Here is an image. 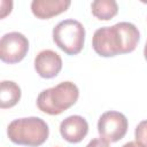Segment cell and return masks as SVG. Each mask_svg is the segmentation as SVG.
<instances>
[{"instance_id": "obj_1", "label": "cell", "mask_w": 147, "mask_h": 147, "mask_svg": "<svg viewBox=\"0 0 147 147\" xmlns=\"http://www.w3.org/2000/svg\"><path fill=\"white\" fill-rule=\"evenodd\" d=\"M140 39L138 28L130 22H119L113 26L98 29L92 39L94 52L102 57L131 53Z\"/></svg>"}, {"instance_id": "obj_2", "label": "cell", "mask_w": 147, "mask_h": 147, "mask_svg": "<svg viewBox=\"0 0 147 147\" xmlns=\"http://www.w3.org/2000/svg\"><path fill=\"white\" fill-rule=\"evenodd\" d=\"M7 134L9 140L16 145L38 147L47 140L49 129L44 119L31 116L10 122L7 127Z\"/></svg>"}, {"instance_id": "obj_3", "label": "cell", "mask_w": 147, "mask_h": 147, "mask_svg": "<svg viewBox=\"0 0 147 147\" xmlns=\"http://www.w3.org/2000/svg\"><path fill=\"white\" fill-rule=\"evenodd\" d=\"M79 90L72 82H62L54 87L44 90L37 98L39 110L48 115H60L76 103Z\"/></svg>"}, {"instance_id": "obj_4", "label": "cell", "mask_w": 147, "mask_h": 147, "mask_svg": "<svg viewBox=\"0 0 147 147\" xmlns=\"http://www.w3.org/2000/svg\"><path fill=\"white\" fill-rule=\"evenodd\" d=\"M53 41L65 54L76 55L84 47L85 28L74 18L61 21L53 29Z\"/></svg>"}, {"instance_id": "obj_5", "label": "cell", "mask_w": 147, "mask_h": 147, "mask_svg": "<svg viewBox=\"0 0 147 147\" xmlns=\"http://www.w3.org/2000/svg\"><path fill=\"white\" fill-rule=\"evenodd\" d=\"M127 118L119 111L109 110L103 113L98 122L100 138L107 142H116L124 138L127 131Z\"/></svg>"}, {"instance_id": "obj_6", "label": "cell", "mask_w": 147, "mask_h": 147, "mask_svg": "<svg viewBox=\"0 0 147 147\" xmlns=\"http://www.w3.org/2000/svg\"><path fill=\"white\" fill-rule=\"evenodd\" d=\"M29 51L28 38L20 32H9L1 37L0 59L5 63H17L22 61Z\"/></svg>"}, {"instance_id": "obj_7", "label": "cell", "mask_w": 147, "mask_h": 147, "mask_svg": "<svg viewBox=\"0 0 147 147\" xmlns=\"http://www.w3.org/2000/svg\"><path fill=\"white\" fill-rule=\"evenodd\" d=\"M34 69L40 77L53 78L57 76L62 69V59L56 52L44 49L39 52L34 59Z\"/></svg>"}, {"instance_id": "obj_8", "label": "cell", "mask_w": 147, "mask_h": 147, "mask_svg": "<svg viewBox=\"0 0 147 147\" xmlns=\"http://www.w3.org/2000/svg\"><path fill=\"white\" fill-rule=\"evenodd\" d=\"M88 132L86 119L79 115H72L63 119L60 124V133L64 140L71 144L80 142Z\"/></svg>"}, {"instance_id": "obj_9", "label": "cell", "mask_w": 147, "mask_h": 147, "mask_svg": "<svg viewBox=\"0 0 147 147\" xmlns=\"http://www.w3.org/2000/svg\"><path fill=\"white\" fill-rule=\"evenodd\" d=\"M70 5V0H33L31 2V10L37 18L48 20L64 13Z\"/></svg>"}, {"instance_id": "obj_10", "label": "cell", "mask_w": 147, "mask_h": 147, "mask_svg": "<svg viewBox=\"0 0 147 147\" xmlns=\"http://www.w3.org/2000/svg\"><path fill=\"white\" fill-rule=\"evenodd\" d=\"M21 99L20 86L11 80H2L0 85V107L2 109L14 107Z\"/></svg>"}, {"instance_id": "obj_11", "label": "cell", "mask_w": 147, "mask_h": 147, "mask_svg": "<svg viewBox=\"0 0 147 147\" xmlns=\"http://www.w3.org/2000/svg\"><path fill=\"white\" fill-rule=\"evenodd\" d=\"M91 9L98 20L108 21L118 13V5L114 0H95L92 2Z\"/></svg>"}, {"instance_id": "obj_12", "label": "cell", "mask_w": 147, "mask_h": 147, "mask_svg": "<svg viewBox=\"0 0 147 147\" xmlns=\"http://www.w3.org/2000/svg\"><path fill=\"white\" fill-rule=\"evenodd\" d=\"M134 137H136V141L142 146V147H147V119L141 121L134 131Z\"/></svg>"}, {"instance_id": "obj_13", "label": "cell", "mask_w": 147, "mask_h": 147, "mask_svg": "<svg viewBox=\"0 0 147 147\" xmlns=\"http://www.w3.org/2000/svg\"><path fill=\"white\" fill-rule=\"evenodd\" d=\"M86 147H109V142L105 141L101 138H95V139H92Z\"/></svg>"}, {"instance_id": "obj_14", "label": "cell", "mask_w": 147, "mask_h": 147, "mask_svg": "<svg viewBox=\"0 0 147 147\" xmlns=\"http://www.w3.org/2000/svg\"><path fill=\"white\" fill-rule=\"evenodd\" d=\"M122 147H142V146H140L137 141H129V142L124 144Z\"/></svg>"}, {"instance_id": "obj_15", "label": "cell", "mask_w": 147, "mask_h": 147, "mask_svg": "<svg viewBox=\"0 0 147 147\" xmlns=\"http://www.w3.org/2000/svg\"><path fill=\"white\" fill-rule=\"evenodd\" d=\"M144 56L147 61V41H146V45H145V48H144Z\"/></svg>"}]
</instances>
